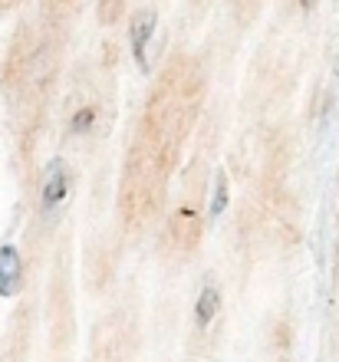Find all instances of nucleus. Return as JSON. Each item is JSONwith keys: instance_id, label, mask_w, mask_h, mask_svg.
Here are the masks:
<instances>
[{"instance_id": "f257e3e1", "label": "nucleus", "mask_w": 339, "mask_h": 362, "mask_svg": "<svg viewBox=\"0 0 339 362\" xmlns=\"http://www.w3.org/2000/svg\"><path fill=\"white\" fill-rule=\"evenodd\" d=\"M69 194V165L63 158H50L43 168V185H40V211L43 218H53Z\"/></svg>"}, {"instance_id": "f03ea898", "label": "nucleus", "mask_w": 339, "mask_h": 362, "mask_svg": "<svg viewBox=\"0 0 339 362\" xmlns=\"http://www.w3.org/2000/svg\"><path fill=\"white\" fill-rule=\"evenodd\" d=\"M159 27V17H155V10H139L132 17V27H129V43H132V57L139 63V69L145 73L149 69V57H145V49H149V40Z\"/></svg>"}, {"instance_id": "7ed1b4c3", "label": "nucleus", "mask_w": 339, "mask_h": 362, "mask_svg": "<svg viewBox=\"0 0 339 362\" xmlns=\"http://www.w3.org/2000/svg\"><path fill=\"white\" fill-rule=\"evenodd\" d=\"M23 284V260L13 244L0 247V296H13Z\"/></svg>"}, {"instance_id": "20e7f679", "label": "nucleus", "mask_w": 339, "mask_h": 362, "mask_svg": "<svg viewBox=\"0 0 339 362\" xmlns=\"http://www.w3.org/2000/svg\"><path fill=\"white\" fill-rule=\"evenodd\" d=\"M217 310H221V290H217L214 280H205L198 300H195V323H198V329H207L214 323Z\"/></svg>"}, {"instance_id": "39448f33", "label": "nucleus", "mask_w": 339, "mask_h": 362, "mask_svg": "<svg viewBox=\"0 0 339 362\" xmlns=\"http://www.w3.org/2000/svg\"><path fill=\"white\" fill-rule=\"evenodd\" d=\"M227 198H231V188H227V175L217 172L214 185H211V201H207V214L211 218H221L227 211Z\"/></svg>"}, {"instance_id": "423d86ee", "label": "nucleus", "mask_w": 339, "mask_h": 362, "mask_svg": "<svg viewBox=\"0 0 339 362\" xmlns=\"http://www.w3.org/2000/svg\"><path fill=\"white\" fill-rule=\"evenodd\" d=\"M93 119H96V109H93V105L79 109V112L73 115V125H69V132H86V129L93 125Z\"/></svg>"}, {"instance_id": "0eeeda50", "label": "nucleus", "mask_w": 339, "mask_h": 362, "mask_svg": "<svg viewBox=\"0 0 339 362\" xmlns=\"http://www.w3.org/2000/svg\"><path fill=\"white\" fill-rule=\"evenodd\" d=\"M300 7L303 10H313V7H316V0H300Z\"/></svg>"}]
</instances>
